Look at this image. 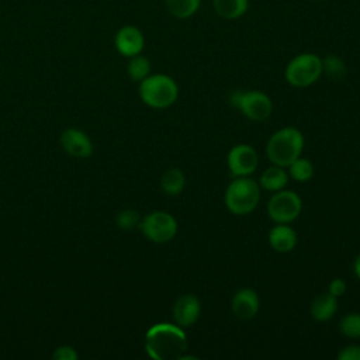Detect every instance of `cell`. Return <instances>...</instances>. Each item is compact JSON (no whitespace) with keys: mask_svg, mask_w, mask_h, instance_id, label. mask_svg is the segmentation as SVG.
I'll use <instances>...</instances> for the list:
<instances>
[{"mask_svg":"<svg viewBox=\"0 0 360 360\" xmlns=\"http://www.w3.org/2000/svg\"><path fill=\"white\" fill-rule=\"evenodd\" d=\"M314 1H321V0H314Z\"/></svg>","mask_w":360,"mask_h":360,"instance_id":"f1b7e54d","label":"cell"},{"mask_svg":"<svg viewBox=\"0 0 360 360\" xmlns=\"http://www.w3.org/2000/svg\"><path fill=\"white\" fill-rule=\"evenodd\" d=\"M288 176L300 183L308 181L314 176V165L308 159L300 156L288 166Z\"/></svg>","mask_w":360,"mask_h":360,"instance_id":"7402d4cb","label":"cell"},{"mask_svg":"<svg viewBox=\"0 0 360 360\" xmlns=\"http://www.w3.org/2000/svg\"><path fill=\"white\" fill-rule=\"evenodd\" d=\"M215 13L224 20H238L249 8V0H212Z\"/></svg>","mask_w":360,"mask_h":360,"instance_id":"2e32d148","label":"cell"},{"mask_svg":"<svg viewBox=\"0 0 360 360\" xmlns=\"http://www.w3.org/2000/svg\"><path fill=\"white\" fill-rule=\"evenodd\" d=\"M186 186V176L177 167L167 169L160 177V187L167 195H177Z\"/></svg>","mask_w":360,"mask_h":360,"instance_id":"ac0fdd59","label":"cell"},{"mask_svg":"<svg viewBox=\"0 0 360 360\" xmlns=\"http://www.w3.org/2000/svg\"><path fill=\"white\" fill-rule=\"evenodd\" d=\"M165 6L172 17L177 20H186L198 11L201 0H165Z\"/></svg>","mask_w":360,"mask_h":360,"instance_id":"d6986e66","label":"cell"},{"mask_svg":"<svg viewBox=\"0 0 360 360\" xmlns=\"http://www.w3.org/2000/svg\"><path fill=\"white\" fill-rule=\"evenodd\" d=\"M338 360H360V346L350 345L339 350Z\"/></svg>","mask_w":360,"mask_h":360,"instance_id":"d4e9b609","label":"cell"},{"mask_svg":"<svg viewBox=\"0 0 360 360\" xmlns=\"http://www.w3.org/2000/svg\"><path fill=\"white\" fill-rule=\"evenodd\" d=\"M346 63L338 55H326L325 58H322V75H326L330 80H343L346 77Z\"/></svg>","mask_w":360,"mask_h":360,"instance_id":"ffe728a7","label":"cell"},{"mask_svg":"<svg viewBox=\"0 0 360 360\" xmlns=\"http://www.w3.org/2000/svg\"><path fill=\"white\" fill-rule=\"evenodd\" d=\"M114 46L117 52L125 58L139 55L145 46L143 32L135 25H122L114 35Z\"/></svg>","mask_w":360,"mask_h":360,"instance_id":"30bf717a","label":"cell"},{"mask_svg":"<svg viewBox=\"0 0 360 360\" xmlns=\"http://www.w3.org/2000/svg\"><path fill=\"white\" fill-rule=\"evenodd\" d=\"M115 222L121 229L129 231V229H134L135 226H139L141 217H139V212L135 210H122L117 214Z\"/></svg>","mask_w":360,"mask_h":360,"instance_id":"cb8c5ba5","label":"cell"},{"mask_svg":"<svg viewBox=\"0 0 360 360\" xmlns=\"http://www.w3.org/2000/svg\"><path fill=\"white\" fill-rule=\"evenodd\" d=\"M304 149V135L294 127H285L276 131L267 141L266 153L269 160L281 167H288L298 159Z\"/></svg>","mask_w":360,"mask_h":360,"instance_id":"7a4b0ae2","label":"cell"},{"mask_svg":"<svg viewBox=\"0 0 360 360\" xmlns=\"http://www.w3.org/2000/svg\"><path fill=\"white\" fill-rule=\"evenodd\" d=\"M139 97L152 108H167L179 97V86L173 77L163 73H155L139 82Z\"/></svg>","mask_w":360,"mask_h":360,"instance_id":"277c9868","label":"cell"},{"mask_svg":"<svg viewBox=\"0 0 360 360\" xmlns=\"http://www.w3.org/2000/svg\"><path fill=\"white\" fill-rule=\"evenodd\" d=\"M322 75V58L312 52L295 55L285 66L284 77L292 87H308Z\"/></svg>","mask_w":360,"mask_h":360,"instance_id":"5b68a950","label":"cell"},{"mask_svg":"<svg viewBox=\"0 0 360 360\" xmlns=\"http://www.w3.org/2000/svg\"><path fill=\"white\" fill-rule=\"evenodd\" d=\"M288 173L281 166H270L267 167L259 180V186L267 191H278L283 190L288 183Z\"/></svg>","mask_w":360,"mask_h":360,"instance_id":"e0dca14e","label":"cell"},{"mask_svg":"<svg viewBox=\"0 0 360 360\" xmlns=\"http://www.w3.org/2000/svg\"><path fill=\"white\" fill-rule=\"evenodd\" d=\"M226 166L232 177L250 176L259 166V155L253 146L238 143L228 152Z\"/></svg>","mask_w":360,"mask_h":360,"instance_id":"9c48e42d","label":"cell"},{"mask_svg":"<svg viewBox=\"0 0 360 360\" xmlns=\"http://www.w3.org/2000/svg\"><path fill=\"white\" fill-rule=\"evenodd\" d=\"M139 228L148 240L166 243L176 236L177 221L166 211H152L141 219Z\"/></svg>","mask_w":360,"mask_h":360,"instance_id":"52a82bcc","label":"cell"},{"mask_svg":"<svg viewBox=\"0 0 360 360\" xmlns=\"http://www.w3.org/2000/svg\"><path fill=\"white\" fill-rule=\"evenodd\" d=\"M229 101L233 107H236L246 118L252 121H264L270 117L273 111V103L267 94L259 90H235Z\"/></svg>","mask_w":360,"mask_h":360,"instance_id":"8992f818","label":"cell"},{"mask_svg":"<svg viewBox=\"0 0 360 360\" xmlns=\"http://www.w3.org/2000/svg\"><path fill=\"white\" fill-rule=\"evenodd\" d=\"M145 350L155 360H180L187 350V336L177 323H156L146 330Z\"/></svg>","mask_w":360,"mask_h":360,"instance_id":"6da1fadb","label":"cell"},{"mask_svg":"<svg viewBox=\"0 0 360 360\" xmlns=\"http://www.w3.org/2000/svg\"><path fill=\"white\" fill-rule=\"evenodd\" d=\"M269 243L276 252H291L297 245V232L288 224H277L269 232Z\"/></svg>","mask_w":360,"mask_h":360,"instance_id":"5bb4252c","label":"cell"},{"mask_svg":"<svg viewBox=\"0 0 360 360\" xmlns=\"http://www.w3.org/2000/svg\"><path fill=\"white\" fill-rule=\"evenodd\" d=\"M150 70H152L150 60L142 53L129 58V62L127 65V73L134 82H142L145 77L150 75Z\"/></svg>","mask_w":360,"mask_h":360,"instance_id":"44dd1931","label":"cell"},{"mask_svg":"<svg viewBox=\"0 0 360 360\" xmlns=\"http://www.w3.org/2000/svg\"><path fill=\"white\" fill-rule=\"evenodd\" d=\"M302 210L301 197L292 190L274 191L267 202V214L276 224H290L298 218Z\"/></svg>","mask_w":360,"mask_h":360,"instance_id":"ba28073f","label":"cell"},{"mask_svg":"<svg viewBox=\"0 0 360 360\" xmlns=\"http://www.w3.org/2000/svg\"><path fill=\"white\" fill-rule=\"evenodd\" d=\"M353 270H354V274L357 276V278H360V253H359V255H357V257L354 259Z\"/></svg>","mask_w":360,"mask_h":360,"instance_id":"83f0119b","label":"cell"},{"mask_svg":"<svg viewBox=\"0 0 360 360\" xmlns=\"http://www.w3.org/2000/svg\"><path fill=\"white\" fill-rule=\"evenodd\" d=\"M260 308V300L253 288L243 287L235 291L231 300V309L238 319L248 321L256 316Z\"/></svg>","mask_w":360,"mask_h":360,"instance_id":"7c38bea8","label":"cell"},{"mask_svg":"<svg viewBox=\"0 0 360 360\" xmlns=\"http://www.w3.org/2000/svg\"><path fill=\"white\" fill-rule=\"evenodd\" d=\"M260 186L249 176L233 177L224 195L226 210L233 215H248L259 204Z\"/></svg>","mask_w":360,"mask_h":360,"instance_id":"3957f363","label":"cell"},{"mask_svg":"<svg viewBox=\"0 0 360 360\" xmlns=\"http://www.w3.org/2000/svg\"><path fill=\"white\" fill-rule=\"evenodd\" d=\"M336 311H338V297L332 295L328 291L316 295L312 300L309 307V312L312 318L318 322L329 321L330 318H333Z\"/></svg>","mask_w":360,"mask_h":360,"instance_id":"9a60e30c","label":"cell"},{"mask_svg":"<svg viewBox=\"0 0 360 360\" xmlns=\"http://www.w3.org/2000/svg\"><path fill=\"white\" fill-rule=\"evenodd\" d=\"M339 330L342 335H345L349 339L360 338V314L359 312L346 314L339 321Z\"/></svg>","mask_w":360,"mask_h":360,"instance_id":"603a6c76","label":"cell"},{"mask_svg":"<svg viewBox=\"0 0 360 360\" xmlns=\"http://www.w3.org/2000/svg\"><path fill=\"white\" fill-rule=\"evenodd\" d=\"M52 357L58 359V360H76L79 357V354L76 353V350L72 346H59L53 352Z\"/></svg>","mask_w":360,"mask_h":360,"instance_id":"484cf974","label":"cell"},{"mask_svg":"<svg viewBox=\"0 0 360 360\" xmlns=\"http://www.w3.org/2000/svg\"><path fill=\"white\" fill-rule=\"evenodd\" d=\"M62 149L72 158L86 159L93 153V142L79 128H68L60 134Z\"/></svg>","mask_w":360,"mask_h":360,"instance_id":"8fae6325","label":"cell"},{"mask_svg":"<svg viewBox=\"0 0 360 360\" xmlns=\"http://www.w3.org/2000/svg\"><path fill=\"white\" fill-rule=\"evenodd\" d=\"M328 292H330L335 297H340L346 292V284L342 278H333L328 285Z\"/></svg>","mask_w":360,"mask_h":360,"instance_id":"4316f807","label":"cell"},{"mask_svg":"<svg viewBox=\"0 0 360 360\" xmlns=\"http://www.w3.org/2000/svg\"><path fill=\"white\" fill-rule=\"evenodd\" d=\"M173 319L181 328L191 326L197 322L201 314L200 300L193 294H184L176 300L173 304Z\"/></svg>","mask_w":360,"mask_h":360,"instance_id":"4fadbf2b","label":"cell"}]
</instances>
